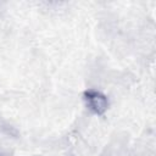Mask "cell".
Masks as SVG:
<instances>
[{
    "instance_id": "6da1fadb",
    "label": "cell",
    "mask_w": 156,
    "mask_h": 156,
    "mask_svg": "<svg viewBox=\"0 0 156 156\" xmlns=\"http://www.w3.org/2000/svg\"><path fill=\"white\" fill-rule=\"evenodd\" d=\"M87 107L95 115H104L108 108V100L105 94L96 89H88L83 94Z\"/></svg>"
}]
</instances>
